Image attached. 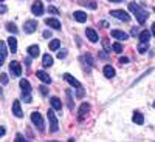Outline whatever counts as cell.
<instances>
[{"mask_svg":"<svg viewBox=\"0 0 155 142\" xmlns=\"http://www.w3.org/2000/svg\"><path fill=\"white\" fill-rule=\"evenodd\" d=\"M143 6H144V5H138V3H135V2L129 3V9H130L134 14H135L137 22L141 23V25H143V23L147 20V17H149V12H147L146 9H143Z\"/></svg>","mask_w":155,"mask_h":142,"instance_id":"6da1fadb","label":"cell"},{"mask_svg":"<svg viewBox=\"0 0 155 142\" xmlns=\"http://www.w3.org/2000/svg\"><path fill=\"white\" fill-rule=\"evenodd\" d=\"M31 122L36 125V128L39 130V133H44L45 131V124H44V119L39 111H33L31 113Z\"/></svg>","mask_w":155,"mask_h":142,"instance_id":"7a4b0ae2","label":"cell"},{"mask_svg":"<svg viewBox=\"0 0 155 142\" xmlns=\"http://www.w3.org/2000/svg\"><path fill=\"white\" fill-rule=\"evenodd\" d=\"M47 118H48V124H50V131L51 133H58L59 130V122H58V118L53 110H48L47 111Z\"/></svg>","mask_w":155,"mask_h":142,"instance_id":"3957f363","label":"cell"},{"mask_svg":"<svg viewBox=\"0 0 155 142\" xmlns=\"http://www.w3.org/2000/svg\"><path fill=\"white\" fill-rule=\"evenodd\" d=\"M110 16H113L115 19H118L121 22H129V20H130V14L126 12L124 9H112L110 11Z\"/></svg>","mask_w":155,"mask_h":142,"instance_id":"277c9868","label":"cell"},{"mask_svg":"<svg viewBox=\"0 0 155 142\" xmlns=\"http://www.w3.org/2000/svg\"><path fill=\"white\" fill-rule=\"evenodd\" d=\"M9 71H11V74L14 76V77H20L22 76V65H20L17 60H12L9 63Z\"/></svg>","mask_w":155,"mask_h":142,"instance_id":"5b68a950","label":"cell"},{"mask_svg":"<svg viewBox=\"0 0 155 142\" xmlns=\"http://www.w3.org/2000/svg\"><path fill=\"white\" fill-rule=\"evenodd\" d=\"M37 30V22L36 20H27L23 23V31L27 34H33Z\"/></svg>","mask_w":155,"mask_h":142,"instance_id":"8992f818","label":"cell"},{"mask_svg":"<svg viewBox=\"0 0 155 142\" xmlns=\"http://www.w3.org/2000/svg\"><path fill=\"white\" fill-rule=\"evenodd\" d=\"M31 12L34 16H42L44 14V3L41 0H36V2L31 5Z\"/></svg>","mask_w":155,"mask_h":142,"instance_id":"52a82bcc","label":"cell"},{"mask_svg":"<svg viewBox=\"0 0 155 142\" xmlns=\"http://www.w3.org/2000/svg\"><path fill=\"white\" fill-rule=\"evenodd\" d=\"M12 114L16 118H23V111H22V107H20V100H14L12 102Z\"/></svg>","mask_w":155,"mask_h":142,"instance_id":"ba28073f","label":"cell"},{"mask_svg":"<svg viewBox=\"0 0 155 142\" xmlns=\"http://www.w3.org/2000/svg\"><path fill=\"white\" fill-rule=\"evenodd\" d=\"M27 53H28V56L30 57H37L39 54H41V48H39L37 45H30L28 48H27Z\"/></svg>","mask_w":155,"mask_h":142,"instance_id":"9c48e42d","label":"cell"},{"mask_svg":"<svg viewBox=\"0 0 155 142\" xmlns=\"http://www.w3.org/2000/svg\"><path fill=\"white\" fill-rule=\"evenodd\" d=\"M36 76H37V79H39V80H42L44 84H51V77H50L44 70H39V71L36 73Z\"/></svg>","mask_w":155,"mask_h":142,"instance_id":"30bf717a","label":"cell"},{"mask_svg":"<svg viewBox=\"0 0 155 142\" xmlns=\"http://www.w3.org/2000/svg\"><path fill=\"white\" fill-rule=\"evenodd\" d=\"M20 90H22V94H31V85L27 79L20 80Z\"/></svg>","mask_w":155,"mask_h":142,"instance_id":"8fae6325","label":"cell"},{"mask_svg":"<svg viewBox=\"0 0 155 142\" xmlns=\"http://www.w3.org/2000/svg\"><path fill=\"white\" fill-rule=\"evenodd\" d=\"M45 25H48L50 28L61 30V22H59L58 19H53V17H48V19H45Z\"/></svg>","mask_w":155,"mask_h":142,"instance_id":"7c38bea8","label":"cell"},{"mask_svg":"<svg viewBox=\"0 0 155 142\" xmlns=\"http://www.w3.org/2000/svg\"><path fill=\"white\" fill-rule=\"evenodd\" d=\"M85 36H87V39L90 42H93V43L98 42V34L93 28H85Z\"/></svg>","mask_w":155,"mask_h":142,"instance_id":"4fadbf2b","label":"cell"},{"mask_svg":"<svg viewBox=\"0 0 155 142\" xmlns=\"http://www.w3.org/2000/svg\"><path fill=\"white\" fill-rule=\"evenodd\" d=\"M64 79H65L71 87H74V88H79L81 87V84H79V80H78V79H74V77L71 76V74H68V73H65V74H64Z\"/></svg>","mask_w":155,"mask_h":142,"instance_id":"5bb4252c","label":"cell"},{"mask_svg":"<svg viewBox=\"0 0 155 142\" xmlns=\"http://www.w3.org/2000/svg\"><path fill=\"white\" fill-rule=\"evenodd\" d=\"M90 111V105L87 104V102H84V104L81 105L79 111H78V114H79V121H84V118L87 116V113Z\"/></svg>","mask_w":155,"mask_h":142,"instance_id":"9a60e30c","label":"cell"},{"mask_svg":"<svg viewBox=\"0 0 155 142\" xmlns=\"http://www.w3.org/2000/svg\"><path fill=\"white\" fill-rule=\"evenodd\" d=\"M112 37L118 39V40H127V39H129V34L124 33V31H120V30H113V31H112Z\"/></svg>","mask_w":155,"mask_h":142,"instance_id":"2e32d148","label":"cell"},{"mask_svg":"<svg viewBox=\"0 0 155 142\" xmlns=\"http://www.w3.org/2000/svg\"><path fill=\"white\" fill-rule=\"evenodd\" d=\"M73 17H74L76 22H79V23L87 22V14H85L84 11H74V12H73Z\"/></svg>","mask_w":155,"mask_h":142,"instance_id":"e0dca14e","label":"cell"},{"mask_svg":"<svg viewBox=\"0 0 155 142\" xmlns=\"http://www.w3.org/2000/svg\"><path fill=\"white\" fill-rule=\"evenodd\" d=\"M8 48H9L11 53H17V39L14 36H11L8 39Z\"/></svg>","mask_w":155,"mask_h":142,"instance_id":"ac0fdd59","label":"cell"},{"mask_svg":"<svg viewBox=\"0 0 155 142\" xmlns=\"http://www.w3.org/2000/svg\"><path fill=\"white\" fill-rule=\"evenodd\" d=\"M138 40L140 42H144V43H149V40H150V33H149V30H143L140 34H138Z\"/></svg>","mask_w":155,"mask_h":142,"instance_id":"d6986e66","label":"cell"},{"mask_svg":"<svg viewBox=\"0 0 155 142\" xmlns=\"http://www.w3.org/2000/svg\"><path fill=\"white\" fill-rule=\"evenodd\" d=\"M50 104H51V107H53V110H56V111L62 110V102H61V99L56 97V96H53V97L50 99Z\"/></svg>","mask_w":155,"mask_h":142,"instance_id":"ffe728a7","label":"cell"},{"mask_svg":"<svg viewBox=\"0 0 155 142\" xmlns=\"http://www.w3.org/2000/svg\"><path fill=\"white\" fill-rule=\"evenodd\" d=\"M6 54H8V51H6V45L0 40V67H2V63L3 60L6 59Z\"/></svg>","mask_w":155,"mask_h":142,"instance_id":"44dd1931","label":"cell"},{"mask_svg":"<svg viewBox=\"0 0 155 142\" xmlns=\"http://www.w3.org/2000/svg\"><path fill=\"white\" fill-rule=\"evenodd\" d=\"M132 121H134L135 124H138V125H143V124H144V116L141 114L140 111H135L134 116H132Z\"/></svg>","mask_w":155,"mask_h":142,"instance_id":"7402d4cb","label":"cell"},{"mask_svg":"<svg viewBox=\"0 0 155 142\" xmlns=\"http://www.w3.org/2000/svg\"><path fill=\"white\" fill-rule=\"evenodd\" d=\"M42 65H44V68H50L51 65H53V57H51L50 54H44V57H42Z\"/></svg>","mask_w":155,"mask_h":142,"instance_id":"603a6c76","label":"cell"},{"mask_svg":"<svg viewBox=\"0 0 155 142\" xmlns=\"http://www.w3.org/2000/svg\"><path fill=\"white\" fill-rule=\"evenodd\" d=\"M104 76L107 77V79H112V77H115V70L112 65H106L104 67Z\"/></svg>","mask_w":155,"mask_h":142,"instance_id":"cb8c5ba5","label":"cell"},{"mask_svg":"<svg viewBox=\"0 0 155 142\" xmlns=\"http://www.w3.org/2000/svg\"><path fill=\"white\" fill-rule=\"evenodd\" d=\"M79 5L87 6V8H90V9H96V8H98V5H96L95 2H92V0H79Z\"/></svg>","mask_w":155,"mask_h":142,"instance_id":"d4e9b609","label":"cell"},{"mask_svg":"<svg viewBox=\"0 0 155 142\" xmlns=\"http://www.w3.org/2000/svg\"><path fill=\"white\" fill-rule=\"evenodd\" d=\"M59 46H61V40H58V39L51 40V42H50V45H48L50 51H56V49H59Z\"/></svg>","mask_w":155,"mask_h":142,"instance_id":"484cf974","label":"cell"},{"mask_svg":"<svg viewBox=\"0 0 155 142\" xmlns=\"http://www.w3.org/2000/svg\"><path fill=\"white\" fill-rule=\"evenodd\" d=\"M6 30L11 33V34H17L19 33V30H17V27L12 22H9V23H6Z\"/></svg>","mask_w":155,"mask_h":142,"instance_id":"4316f807","label":"cell"},{"mask_svg":"<svg viewBox=\"0 0 155 142\" xmlns=\"http://www.w3.org/2000/svg\"><path fill=\"white\" fill-rule=\"evenodd\" d=\"M147 49H149V43L140 42V45H138V51H140V53H146Z\"/></svg>","mask_w":155,"mask_h":142,"instance_id":"83f0119b","label":"cell"},{"mask_svg":"<svg viewBox=\"0 0 155 142\" xmlns=\"http://www.w3.org/2000/svg\"><path fill=\"white\" fill-rule=\"evenodd\" d=\"M112 49L115 51V53H121V51H123V45H121L120 42H115V43L112 45Z\"/></svg>","mask_w":155,"mask_h":142,"instance_id":"f1b7e54d","label":"cell"},{"mask_svg":"<svg viewBox=\"0 0 155 142\" xmlns=\"http://www.w3.org/2000/svg\"><path fill=\"white\" fill-rule=\"evenodd\" d=\"M65 94H67V100H68V108H70V110H73V99H71V91H70V90H67V91H65Z\"/></svg>","mask_w":155,"mask_h":142,"instance_id":"f546056e","label":"cell"},{"mask_svg":"<svg viewBox=\"0 0 155 142\" xmlns=\"http://www.w3.org/2000/svg\"><path fill=\"white\" fill-rule=\"evenodd\" d=\"M102 45H104V49H106V51H112V46H110V43H109V39H107V37L102 39Z\"/></svg>","mask_w":155,"mask_h":142,"instance_id":"4dcf8cb0","label":"cell"},{"mask_svg":"<svg viewBox=\"0 0 155 142\" xmlns=\"http://www.w3.org/2000/svg\"><path fill=\"white\" fill-rule=\"evenodd\" d=\"M0 82H2V85H8V82H9V79H8V74H0Z\"/></svg>","mask_w":155,"mask_h":142,"instance_id":"1f68e13d","label":"cell"},{"mask_svg":"<svg viewBox=\"0 0 155 142\" xmlns=\"http://www.w3.org/2000/svg\"><path fill=\"white\" fill-rule=\"evenodd\" d=\"M48 12H50V14H53V16H59V9L54 8V6H48Z\"/></svg>","mask_w":155,"mask_h":142,"instance_id":"d6a6232c","label":"cell"},{"mask_svg":"<svg viewBox=\"0 0 155 142\" xmlns=\"http://www.w3.org/2000/svg\"><path fill=\"white\" fill-rule=\"evenodd\" d=\"M84 94H85L84 88H82V87H79V88H78V91H76V96H78V97L81 99V97H84Z\"/></svg>","mask_w":155,"mask_h":142,"instance_id":"836d02e7","label":"cell"},{"mask_svg":"<svg viewBox=\"0 0 155 142\" xmlns=\"http://www.w3.org/2000/svg\"><path fill=\"white\" fill-rule=\"evenodd\" d=\"M39 91H41L42 96H47V94H48V88H47L45 85H42V87H39Z\"/></svg>","mask_w":155,"mask_h":142,"instance_id":"e575fe53","label":"cell"},{"mask_svg":"<svg viewBox=\"0 0 155 142\" xmlns=\"http://www.w3.org/2000/svg\"><path fill=\"white\" fill-rule=\"evenodd\" d=\"M58 57L59 59H65L67 57V49H61L59 53H58Z\"/></svg>","mask_w":155,"mask_h":142,"instance_id":"d590c367","label":"cell"},{"mask_svg":"<svg viewBox=\"0 0 155 142\" xmlns=\"http://www.w3.org/2000/svg\"><path fill=\"white\" fill-rule=\"evenodd\" d=\"M6 11H8V8H6L5 5H2V3H0V14H5Z\"/></svg>","mask_w":155,"mask_h":142,"instance_id":"8d00e7d4","label":"cell"},{"mask_svg":"<svg viewBox=\"0 0 155 142\" xmlns=\"http://www.w3.org/2000/svg\"><path fill=\"white\" fill-rule=\"evenodd\" d=\"M16 140H17V142H22V140H25V137H23L20 133H17V134H16Z\"/></svg>","mask_w":155,"mask_h":142,"instance_id":"74e56055","label":"cell"},{"mask_svg":"<svg viewBox=\"0 0 155 142\" xmlns=\"http://www.w3.org/2000/svg\"><path fill=\"white\" fill-rule=\"evenodd\" d=\"M44 37H45V39H50V37H51V31H48V30L44 31Z\"/></svg>","mask_w":155,"mask_h":142,"instance_id":"f35d334b","label":"cell"},{"mask_svg":"<svg viewBox=\"0 0 155 142\" xmlns=\"http://www.w3.org/2000/svg\"><path fill=\"white\" fill-rule=\"evenodd\" d=\"M5 133H6L5 127H0V137H2V136H5Z\"/></svg>","mask_w":155,"mask_h":142,"instance_id":"ab89813d","label":"cell"},{"mask_svg":"<svg viewBox=\"0 0 155 142\" xmlns=\"http://www.w3.org/2000/svg\"><path fill=\"white\" fill-rule=\"evenodd\" d=\"M31 59H33V57H30V56H28V57H27V60H25V65H27V67H30V63H31Z\"/></svg>","mask_w":155,"mask_h":142,"instance_id":"60d3db41","label":"cell"},{"mask_svg":"<svg viewBox=\"0 0 155 142\" xmlns=\"http://www.w3.org/2000/svg\"><path fill=\"white\" fill-rule=\"evenodd\" d=\"M127 62H129L127 57H120V63H127Z\"/></svg>","mask_w":155,"mask_h":142,"instance_id":"b9f144b4","label":"cell"},{"mask_svg":"<svg viewBox=\"0 0 155 142\" xmlns=\"http://www.w3.org/2000/svg\"><path fill=\"white\" fill-rule=\"evenodd\" d=\"M99 25H101V27H104V28H107V27H109V23H107L106 20H102V22H99Z\"/></svg>","mask_w":155,"mask_h":142,"instance_id":"7bdbcfd3","label":"cell"},{"mask_svg":"<svg viewBox=\"0 0 155 142\" xmlns=\"http://www.w3.org/2000/svg\"><path fill=\"white\" fill-rule=\"evenodd\" d=\"M137 33H138V30H137V28H132L130 34H132V36H137Z\"/></svg>","mask_w":155,"mask_h":142,"instance_id":"ee69618b","label":"cell"},{"mask_svg":"<svg viewBox=\"0 0 155 142\" xmlns=\"http://www.w3.org/2000/svg\"><path fill=\"white\" fill-rule=\"evenodd\" d=\"M150 34H152V36H155V22L152 23V33H150Z\"/></svg>","mask_w":155,"mask_h":142,"instance_id":"f6af8a7d","label":"cell"},{"mask_svg":"<svg viewBox=\"0 0 155 142\" xmlns=\"http://www.w3.org/2000/svg\"><path fill=\"white\" fill-rule=\"evenodd\" d=\"M109 2H115V3H121L123 0H109Z\"/></svg>","mask_w":155,"mask_h":142,"instance_id":"bcb514c9","label":"cell"},{"mask_svg":"<svg viewBox=\"0 0 155 142\" xmlns=\"http://www.w3.org/2000/svg\"><path fill=\"white\" fill-rule=\"evenodd\" d=\"M0 94H2V88H0Z\"/></svg>","mask_w":155,"mask_h":142,"instance_id":"7dc6e473","label":"cell"},{"mask_svg":"<svg viewBox=\"0 0 155 142\" xmlns=\"http://www.w3.org/2000/svg\"><path fill=\"white\" fill-rule=\"evenodd\" d=\"M2 2H3V0H0V3H2Z\"/></svg>","mask_w":155,"mask_h":142,"instance_id":"c3c4849f","label":"cell"},{"mask_svg":"<svg viewBox=\"0 0 155 142\" xmlns=\"http://www.w3.org/2000/svg\"><path fill=\"white\" fill-rule=\"evenodd\" d=\"M153 107H155V102H153Z\"/></svg>","mask_w":155,"mask_h":142,"instance_id":"681fc988","label":"cell"},{"mask_svg":"<svg viewBox=\"0 0 155 142\" xmlns=\"http://www.w3.org/2000/svg\"><path fill=\"white\" fill-rule=\"evenodd\" d=\"M153 11H155V8H153Z\"/></svg>","mask_w":155,"mask_h":142,"instance_id":"f907efd6","label":"cell"}]
</instances>
